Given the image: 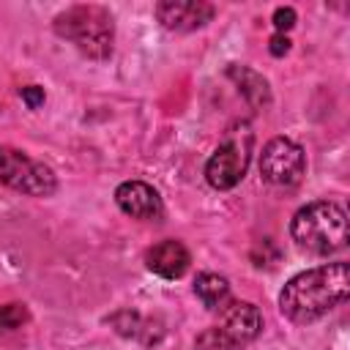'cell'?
Returning <instances> with one entry per match:
<instances>
[{
    "label": "cell",
    "instance_id": "obj_1",
    "mask_svg": "<svg viewBox=\"0 0 350 350\" xmlns=\"http://www.w3.org/2000/svg\"><path fill=\"white\" fill-rule=\"evenodd\" d=\"M350 293L347 262H328L295 273L279 293V309L293 323H312L339 306Z\"/></svg>",
    "mask_w": 350,
    "mask_h": 350
},
{
    "label": "cell",
    "instance_id": "obj_2",
    "mask_svg": "<svg viewBox=\"0 0 350 350\" xmlns=\"http://www.w3.org/2000/svg\"><path fill=\"white\" fill-rule=\"evenodd\" d=\"M290 235L312 254H334L347 243V216L336 202L317 200L293 216Z\"/></svg>",
    "mask_w": 350,
    "mask_h": 350
},
{
    "label": "cell",
    "instance_id": "obj_3",
    "mask_svg": "<svg viewBox=\"0 0 350 350\" xmlns=\"http://www.w3.org/2000/svg\"><path fill=\"white\" fill-rule=\"evenodd\" d=\"M55 33L71 41L82 55L93 60H104L112 52L115 25L107 8L101 5H74L55 19Z\"/></svg>",
    "mask_w": 350,
    "mask_h": 350
},
{
    "label": "cell",
    "instance_id": "obj_4",
    "mask_svg": "<svg viewBox=\"0 0 350 350\" xmlns=\"http://www.w3.org/2000/svg\"><path fill=\"white\" fill-rule=\"evenodd\" d=\"M0 183L30 197H49L57 189L52 170L44 161L8 145H0Z\"/></svg>",
    "mask_w": 350,
    "mask_h": 350
},
{
    "label": "cell",
    "instance_id": "obj_5",
    "mask_svg": "<svg viewBox=\"0 0 350 350\" xmlns=\"http://www.w3.org/2000/svg\"><path fill=\"white\" fill-rule=\"evenodd\" d=\"M249 150H252V134L246 129L232 131L208 159L205 178L213 189H232L249 167Z\"/></svg>",
    "mask_w": 350,
    "mask_h": 350
},
{
    "label": "cell",
    "instance_id": "obj_6",
    "mask_svg": "<svg viewBox=\"0 0 350 350\" xmlns=\"http://www.w3.org/2000/svg\"><path fill=\"white\" fill-rule=\"evenodd\" d=\"M306 159L298 142L287 137H273L260 156V175L273 186H295L304 178Z\"/></svg>",
    "mask_w": 350,
    "mask_h": 350
},
{
    "label": "cell",
    "instance_id": "obj_7",
    "mask_svg": "<svg viewBox=\"0 0 350 350\" xmlns=\"http://www.w3.org/2000/svg\"><path fill=\"white\" fill-rule=\"evenodd\" d=\"M216 8L202 0H164L156 5V16L167 30L189 33L213 19Z\"/></svg>",
    "mask_w": 350,
    "mask_h": 350
},
{
    "label": "cell",
    "instance_id": "obj_8",
    "mask_svg": "<svg viewBox=\"0 0 350 350\" xmlns=\"http://www.w3.org/2000/svg\"><path fill=\"white\" fill-rule=\"evenodd\" d=\"M216 328L221 334H227L232 342L243 345V342H252L262 331V314L249 301H227L219 309V325Z\"/></svg>",
    "mask_w": 350,
    "mask_h": 350
},
{
    "label": "cell",
    "instance_id": "obj_9",
    "mask_svg": "<svg viewBox=\"0 0 350 350\" xmlns=\"http://www.w3.org/2000/svg\"><path fill=\"white\" fill-rule=\"evenodd\" d=\"M115 202L131 219H159L161 211H164L159 191L153 186L142 183V180H126V183H120L115 189Z\"/></svg>",
    "mask_w": 350,
    "mask_h": 350
},
{
    "label": "cell",
    "instance_id": "obj_10",
    "mask_svg": "<svg viewBox=\"0 0 350 350\" xmlns=\"http://www.w3.org/2000/svg\"><path fill=\"white\" fill-rule=\"evenodd\" d=\"M145 262H148V268H150L153 273H159V276H164V279H178V276L186 273L191 257H189V249H186L180 241L170 238V241H161V243H156L153 249H148Z\"/></svg>",
    "mask_w": 350,
    "mask_h": 350
},
{
    "label": "cell",
    "instance_id": "obj_11",
    "mask_svg": "<svg viewBox=\"0 0 350 350\" xmlns=\"http://www.w3.org/2000/svg\"><path fill=\"white\" fill-rule=\"evenodd\" d=\"M227 77L238 85V90L243 93V98L252 104V107H265L271 101V88L265 82L262 74L246 68V66H230L227 68Z\"/></svg>",
    "mask_w": 350,
    "mask_h": 350
},
{
    "label": "cell",
    "instance_id": "obj_12",
    "mask_svg": "<svg viewBox=\"0 0 350 350\" xmlns=\"http://www.w3.org/2000/svg\"><path fill=\"white\" fill-rule=\"evenodd\" d=\"M194 293L208 309H221L230 301V284L219 273H200L194 279Z\"/></svg>",
    "mask_w": 350,
    "mask_h": 350
},
{
    "label": "cell",
    "instance_id": "obj_13",
    "mask_svg": "<svg viewBox=\"0 0 350 350\" xmlns=\"http://www.w3.org/2000/svg\"><path fill=\"white\" fill-rule=\"evenodd\" d=\"M194 350H241L238 342H232L227 334H221L219 328H208L197 336Z\"/></svg>",
    "mask_w": 350,
    "mask_h": 350
},
{
    "label": "cell",
    "instance_id": "obj_14",
    "mask_svg": "<svg viewBox=\"0 0 350 350\" xmlns=\"http://www.w3.org/2000/svg\"><path fill=\"white\" fill-rule=\"evenodd\" d=\"M27 323V309L22 304H5L0 306V336L22 328Z\"/></svg>",
    "mask_w": 350,
    "mask_h": 350
},
{
    "label": "cell",
    "instance_id": "obj_15",
    "mask_svg": "<svg viewBox=\"0 0 350 350\" xmlns=\"http://www.w3.org/2000/svg\"><path fill=\"white\" fill-rule=\"evenodd\" d=\"M273 25H276V30H279V33L290 30V27L295 25V11H293L290 5H282V8H276V11H273Z\"/></svg>",
    "mask_w": 350,
    "mask_h": 350
},
{
    "label": "cell",
    "instance_id": "obj_16",
    "mask_svg": "<svg viewBox=\"0 0 350 350\" xmlns=\"http://www.w3.org/2000/svg\"><path fill=\"white\" fill-rule=\"evenodd\" d=\"M22 98H25V104H27L30 109H38V107L44 104V88L27 85V88H22Z\"/></svg>",
    "mask_w": 350,
    "mask_h": 350
},
{
    "label": "cell",
    "instance_id": "obj_17",
    "mask_svg": "<svg viewBox=\"0 0 350 350\" xmlns=\"http://www.w3.org/2000/svg\"><path fill=\"white\" fill-rule=\"evenodd\" d=\"M268 44H271L268 49H271V55H273V57H282V55H287V52H290V38H287L284 33H276Z\"/></svg>",
    "mask_w": 350,
    "mask_h": 350
}]
</instances>
